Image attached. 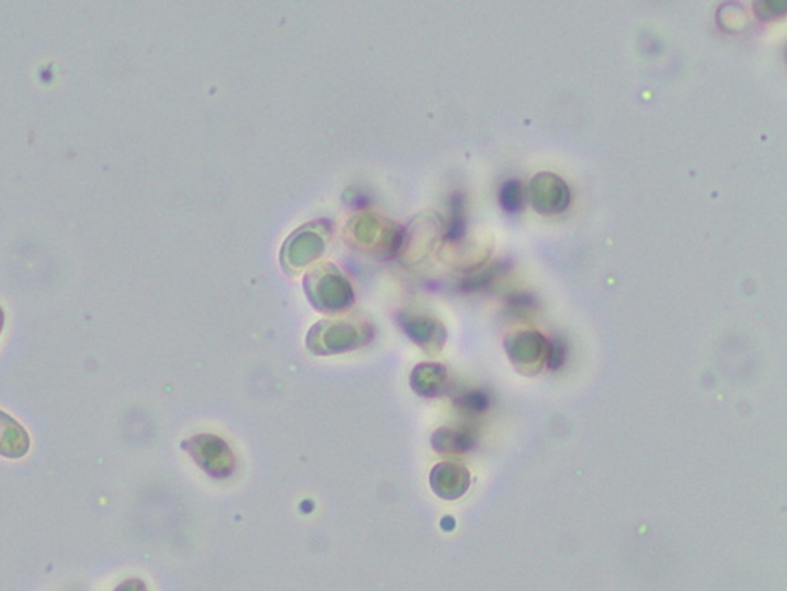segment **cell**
I'll return each mask as SVG.
<instances>
[{
  "mask_svg": "<svg viewBox=\"0 0 787 591\" xmlns=\"http://www.w3.org/2000/svg\"><path fill=\"white\" fill-rule=\"evenodd\" d=\"M367 330L364 326L353 325L348 322H322L313 326L309 335V347L317 354L344 352L347 349H354L367 341Z\"/></svg>",
  "mask_w": 787,
  "mask_h": 591,
  "instance_id": "1",
  "label": "cell"
},
{
  "mask_svg": "<svg viewBox=\"0 0 787 591\" xmlns=\"http://www.w3.org/2000/svg\"><path fill=\"white\" fill-rule=\"evenodd\" d=\"M184 450L193 454L194 461L210 475L229 476L235 467L232 451L229 450L225 441L214 436H197L194 439L184 441Z\"/></svg>",
  "mask_w": 787,
  "mask_h": 591,
  "instance_id": "2",
  "label": "cell"
},
{
  "mask_svg": "<svg viewBox=\"0 0 787 591\" xmlns=\"http://www.w3.org/2000/svg\"><path fill=\"white\" fill-rule=\"evenodd\" d=\"M532 205L543 215L563 211L569 205V188L552 174H539L532 180Z\"/></svg>",
  "mask_w": 787,
  "mask_h": 591,
  "instance_id": "3",
  "label": "cell"
},
{
  "mask_svg": "<svg viewBox=\"0 0 787 591\" xmlns=\"http://www.w3.org/2000/svg\"><path fill=\"white\" fill-rule=\"evenodd\" d=\"M30 451V437L23 424L0 410V457L23 459Z\"/></svg>",
  "mask_w": 787,
  "mask_h": 591,
  "instance_id": "4",
  "label": "cell"
},
{
  "mask_svg": "<svg viewBox=\"0 0 787 591\" xmlns=\"http://www.w3.org/2000/svg\"><path fill=\"white\" fill-rule=\"evenodd\" d=\"M313 288V304L325 309H343L350 304V287L340 274H323Z\"/></svg>",
  "mask_w": 787,
  "mask_h": 591,
  "instance_id": "5",
  "label": "cell"
},
{
  "mask_svg": "<svg viewBox=\"0 0 787 591\" xmlns=\"http://www.w3.org/2000/svg\"><path fill=\"white\" fill-rule=\"evenodd\" d=\"M501 205L508 214H517L524 207V190L518 180H511L501 191Z\"/></svg>",
  "mask_w": 787,
  "mask_h": 591,
  "instance_id": "6",
  "label": "cell"
},
{
  "mask_svg": "<svg viewBox=\"0 0 787 591\" xmlns=\"http://www.w3.org/2000/svg\"><path fill=\"white\" fill-rule=\"evenodd\" d=\"M114 591H147V587H145V583L142 582V580L130 579L121 582Z\"/></svg>",
  "mask_w": 787,
  "mask_h": 591,
  "instance_id": "7",
  "label": "cell"
},
{
  "mask_svg": "<svg viewBox=\"0 0 787 591\" xmlns=\"http://www.w3.org/2000/svg\"><path fill=\"white\" fill-rule=\"evenodd\" d=\"M3 323H5V314H3V309L0 308V335H2Z\"/></svg>",
  "mask_w": 787,
  "mask_h": 591,
  "instance_id": "8",
  "label": "cell"
}]
</instances>
